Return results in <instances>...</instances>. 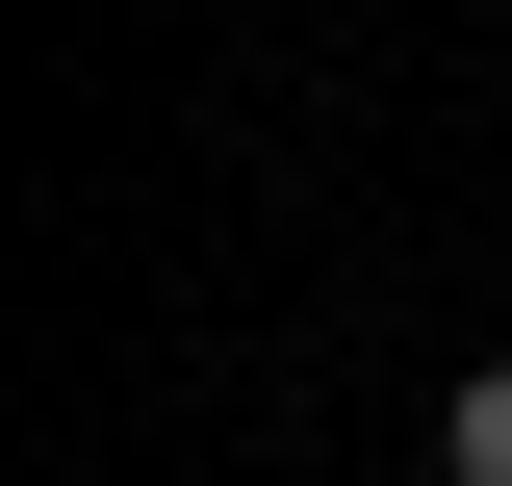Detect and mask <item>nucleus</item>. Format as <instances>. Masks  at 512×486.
Listing matches in <instances>:
<instances>
[{"label": "nucleus", "mask_w": 512, "mask_h": 486, "mask_svg": "<svg viewBox=\"0 0 512 486\" xmlns=\"http://www.w3.org/2000/svg\"><path fill=\"white\" fill-rule=\"evenodd\" d=\"M436 486H512V359H487V384L436 410Z\"/></svg>", "instance_id": "nucleus-1"}]
</instances>
